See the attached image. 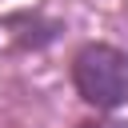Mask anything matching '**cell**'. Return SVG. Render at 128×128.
Instances as JSON below:
<instances>
[{"label": "cell", "instance_id": "obj_1", "mask_svg": "<svg viewBox=\"0 0 128 128\" xmlns=\"http://www.w3.org/2000/svg\"><path fill=\"white\" fill-rule=\"evenodd\" d=\"M72 88L96 112H116L128 104V52L104 40L84 44L72 56Z\"/></svg>", "mask_w": 128, "mask_h": 128}, {"label": "cell", "instance_id": "obj_2", "mask_svg": "<svg viewBox=\"0 0 128 128\" xmlns=\"http://www.w3.org/2000/svg\"><path fill=\"white\" fill-rule=\"evenodd\" d=\"M76 128H108V124H100V120H80Z\"/></svg>", "mask_w": 128, "mask_h": 128}]
</instances>
